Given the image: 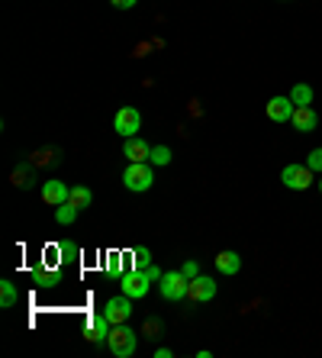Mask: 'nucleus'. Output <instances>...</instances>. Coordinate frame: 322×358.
I'll list each match as a JSON object with an SVG mask.
<instances>
[{"mask_svg": "<svg viewBox=\"0 0 322 358\" xmlns=\"http://www.w3.org/2000/svg\"><path fill=\"white\" fill-rule=\"evenodd\" d=\"M107 346L116 358H129L132 352H136V329H129L126 323H116V326L110 329Z\"/></svg>", "mask_w": 322, "mask_h": 358, "instance_id": "1", "label": "nucleus"}, {"mask_svg": "<svg viewBox=\"0 0 322 358\" xmlns=\"http://www.w3.org/2000/svg\"><path fill=\"white\" fill-rule=\"evenodd\" d=\"M123 184H126L129 190H136V194L149 190L151 184H155V175H151L149 161H129L126 171H123Z\"/></svg>", "mask_w": 322, "mask_h": 358, "instance_id": "2", "label": "nucleus"}, {"mask_svg": "<svg viewBox=\"0 0 322 358\" xmlns=\"http://www.w3.org/2000/svg\"><path fill=\"white\" fill-rule=\"evenodd\" d=\"M187 287H190V281L184 278L181 268H177V271H164L158 281V291L164 300H184V297H187Z\"/></svg>", "mask_w": 322, "mask_h": 358, "instance_id": "3", "label": "nucleus"}, {"mask_svg": "<svg viewBox=\"0 0 322 358\" xmlns=\"http://www.w3.org/2000/svg\"><path fill=\"white\" fill-rule=\"evenodd\" d=\"M113 129H116L123 139H132L142 129V113L136 107H123V110L113 116Z\"/></svg>", "mask_w": 322, "mask_h": 358, "instance_id": "4", "label": "nucleus"}, {"mask_svg": "<svg viewBox=\"0 0 322 358\" xmlns=\"http://www.w3.org/2000/svg\"><path fill=\"white\" fill-rule=\"evenodd\" d=\"M119 284H123V294H126V297L139 300V297L149 294V284H151V281H149V274L136 268V271H126V274H123V281H119Z\"/></svg>", "mask_w": 322, "mask_h": 358, "instance_id": "5", "label": "nucleus"}, {"mask_svg": "<svg viewBox=\"0 0 322 358\" xmlns=\"http://www.w3.org/2000/svg\"><path fill=\"white\" fill-rule=\"evenodd\" d=\"M129 313H132V297H126V294L110 297L107 306H103V316H107L113 326H116V323H126Z\"/></svg>", "mask_w": 322, "mask_h": 358, "instance_id": "6", "label": "nucleus"}, {"mask_svg": "<svg viewBox=\"0 0 322 358\" xmlns=\"http://www.w3.org/2000/svg\"><path fill=\"white\" fill-rule=\"evenodd\" d=\"M187 297H190L193 304H206V300H213L216 297V281L213 278H206V274H197L187 287Z\"/></svg>", "mask_w": 322, "mask_h": 358, "instance_id": "7", "label": "nucleus"}, {"mask_svg": "<svg viewBox=\"0 0 322 358\" xmlns=\"http://www.w3.org/2000/svg\"><path fill=\"white\" fill-rule=\"evenodd\" d=\"M280 181H284L290 190H306L312 184V171L303 168V165H287V168L280 171Z\"/></svg>", "mask_w": 322, "mask_h": 358, "instance_id": "8", "label": "nucleus"}, {"mask_svg": "<svg viewBox=\"0 0 322 358\" xmlns=\"http://www.w3.org/2000/svg\"><path fill=\"white\" fill-rule=\"evenodd\" d=\"M68 197H71V188L64 181H45L42 184V201L49 207H62V203H68Z\"/></svg>", "mask_w": 322, "mask_h": 358, "instance_id": "9", "label": "nucleus"}, {"mask_svg": "<svg viewBox=\"0 0 322 358\" xmlns=\"http://www.w3.org/2000/svg\"><path fill=\"white\" fill-rule=\"evenodd\" d=\"M293 110H297V104L290 97H271L268 100V120H274V123H287Z\"/></svg>", "mask_w": 322, "mask_h": 358, "instance_id": "10", "label": "nucleus"}, {"mask_svg": "<svg viewBox=\"0 0 322 358\" xmlns=\"http://www.w3.org/2000/svg\"><path fill=\"white\" fill-rule=\"evenodd\" d=\"M110 329H113V323H110L107 316L100 313V316H94V320L87 323V329H84V339H87V342H107Z\"/></svg>", "mask_w": 322, "mask_h": 358, "instance_id": "11", "label": "nucleus"}, {"mask_svg": "<svg viewBox=\"0 0 322 358\" xmlns=\"http://www.w3.org/2000/svg\"><path fill=\"white\" fill-rule=\"evenodd\" d=\"M290 123L300 129V133H312V129H316V123H319V116H316V110H312V107H297V110H293V116H290Z\"/></svg>", "mask_w": 322, "mask_h": 358, "instance_id": "12", "label": "nucleus"}, {"mask_svg": "<svg viewBox=\"0 0 322 358\" xmlns=\"http://www.w3.org/2000/svg\"><path fill=\"white\" fill-rule=\"evenodd\" d=\"M123 155H126V161H149L151 148L149 142H142V139H126V146H123Z\"/></svg>", "mask_w": 322, "mask_h": 358, "instance_id": "13", "label": "nucleus"}, {"mask_svg": "<svg viewBox=\"0 0 322 358\" xmlns=\"http://www.w3.org/2000/svg\"><path fill=\"white\" fill-rule=\"evenodd\" d=\"M216 268H219L223 274H238L242 258H238V252H219L216 255Z\"/></svg>", "mask_w": 322, "mask_h": 358, "instance_id": "14", "label": "nucleus"}, {"mask_svg": "<svg viewBox=\"0 0 322 358\" xmlns=\"http://www.w3.org/2000/svg\"><path fill=\"white\" fill-rule=\"evenodd\" d=\"M290 100L297 107H310L312 104V87L310 85H293V91H290Z\"/></svg>", "mask_w": 322, "mask_h": 358, "instance_id": "15", "label": "nucleus"}, {"mask_svg": "<svg viewBox=\"0 0 322 358\" xmlns=\"http://www.w3.org/2000/svg\"><path fill=\"white\" fill-rule=\"evenodd\" d=\"M20 300V294H16V284L13 281H0V306L7 310V306H13Z\"/></svg>", "mask_w": 322, "mask_h": 358, "instance_id": "16", "label": "nucleus"}, {"mask_svg": "<svg viewBox=\"0 0 322 358\" xmlns=\"http://www.w3.org/2000/svg\"><path fill=\"white\" fill-rule=\"evenodd\" d=\"M75 220H77V207H75V203H62V207L55 210V223H58V226H71Z\"/></svg>", "mask_w": 322, "mask_h": 358, "instance_id": "17", "label": "nucleus"}, {"mask_svg": "<svg viewBox=\"0 0 322 358\" xmlns=\"http://www.w3.org/2000/svg\"><path fill=\"white\" fill-rule=\"evenodd\" d=\"M90 201H94V194H90V188H71V197H68V203H75L77 210H84V207H90Z\"/></svg>", "mask_w": 322, "mask_h": 358, "instance_id": "18", "label": "nucleus"}, {"mask_svg": "<svg viewBox=\"0 0 322 358\" xmlns=\"http://www.w3.org/2000/svg\"><path fill=\"white\" fill-rule=\"evenodd\" d=\"M149 161H151V165H168V161H171V148H168V146H151Z\"/></svg>", "mask_w": 322, "mask_h": 358, "instance_id": "19", "label": "nucleus"}, {"mask_svg": "<svg viewBox=\"0 0 322 358\" xmlns=\"http://www.w3.org/2000/svg\"><path fill=\"white\" fill-rule=\"evenodd\" d=\"M149 265H151V252L145 249V245H139V249H136V268H139V271H145Z\"/></svg>", "mask_w": 322, "mask_h": 358, "instance_id": "20", "label": "nucleus"}, {"mask_svg": "<svg viewBox=\"0 0 322 358\" xmlns=\"http://www.w3.org/2000/svg\"><path fill=\"white\" fill-rule=\"evenodd\" d=\"M306 168L319 171V175H322V148H312V152H310V158H306Z\"/></svg>", "mask_w": 322, "mask_h": 358, "instance_id": "21", "label": "nucleus"}, {"mask_svg": "<svg viewBox=\"0 0 322 358\" xmlns=\"http://www.w3.org/2000/svg\"><path fill=\"white\" fill-rule=\"evenodd\" d=\"M181 271H184V278H187V281H193V278L200 274V268H197V262H193V258H187V262L181 265Z\"/></svg>", "mask_w": 322, "mask_h": 358, "instance_id": "22", "label": "nucleus"}, {"mask_svg": "<svg viewBox=\"0 0 322 358\" xmlns=\"http://www.w3.org/2000/svg\"><path fill=\"white\" fill-rule=\"evenodd\" d=\"M145 274H149V281H151V284H158V281H161V274H164V271H161L158 265H149V268H145Z\"/></svg>", "mask_w": 322, "mask_h": 358, "instance_id": "23", "label": "nucleus"}, {"mask_svg": "<svg viewBox=\"0 0 322 358\" xmlns=\"http://www.w3.org/2000/svg\"><path fill=\"white\" fill-rule=\"evenodd\" d=\"M110 3H113L116 10H129V7H136L139 0H110Z\"/></svg>", "mask_w": 322, "mask_h": 358, "instance_id": "24", "label": "nucleus"}, {"mask_svg": "<svg viewBox=\"0 0 322 358\" xmlns=\"http://www.w3.org/2000/svg\"><path fill=\"white\" fill-rule=\"evenodd\" d=\"M319 194H322V178H319Z\"/></svg>", "mask_w": 322, "mask_h": 358, "instance_id": "25", "label": "nucleus"}]
</instances>
